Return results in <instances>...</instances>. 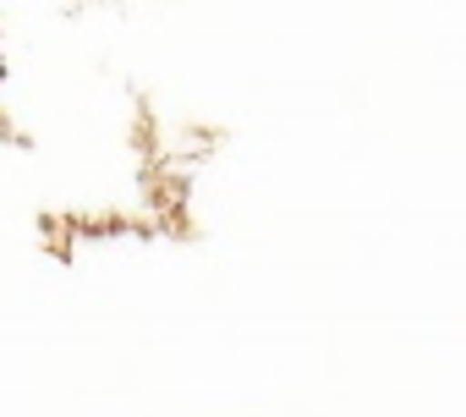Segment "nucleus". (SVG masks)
I'll list each match as a JSON object with an SVG mask.
<instances>
[]
</instances>
